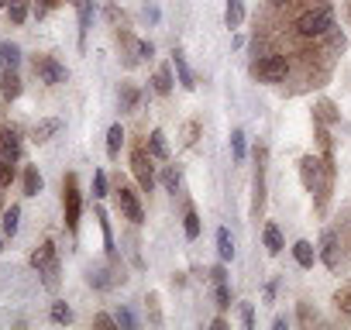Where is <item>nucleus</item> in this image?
<instances>
[{
	"instance_id": "nucleus-1",
	"label": "nucleus",
	"mask_w": 351,
	"mask_h": 330,
	"mask_svg": "<svg viewBox=\"0 0 351 330\" xmlns=\"http://www.w3.org/2000/svg\"><path fill=\"white\" fill-rule=\"evenodd\" d=\"M32 265H35V272L42 275V285L45 289H59V258H56V244L52 241H45L35 255H32Z\"/></svg>"
},
{
	"instance_id": "nucleus-2",
	"label": "nucleus",
	"mask_w": 351,
	"mask_h": 330,
	"mask_svg": "<svg viewBox=\"0 0 351 330\" xmlns=\"http://www.w3.org/2000/svg\"><path fill=\"white\" fill-rule=\"evenodd\" d=\"M334 28V14L330 8H313V11H303L300 21H296V31L306 35V38H317V35H327Z\"/></svg>"
},
{
	"instance_id": "nucleus-3",
	"label": "nucleus",
	"mask_w": 351,
	"mask_h": 330,
	"mask_svg": "<svg viewBox=\"0 0 351 330\" xmlns=\"http://www.w3.org/2000/svg\"><path fill=\"white\" fill-rule=\"evenodd\" d=\"M252 76L262 83H282L289 76V62H286V55H265V59L252 62Z\"/></svg>"
},
{
	"instance_id": "nucleus-4",
	"label": "nucleus",
	"mask_w": 351,
	"mask_h": 330,
	"mask_svg": "<svg viewBox=\"0 0 351 330\" xmlns=\"http://www.w3.org/2000/svg\"><path fill=\"white\" fill-rule=\"evenodd\" d=\"M131 173H134V179H138V186L145 193L155 190V165H152V158H148L145 148H134L131 151Z\"/></svg>"
},
{
	"instance_id": "nucleus-5",
	"label": "nucleus",
	"mask_w": 351,
	"mask_h": 330,
	"mask_svg": "<svg viewBox=\"0 0 351 330\" xmlns=\"http://www.w3.org/2000/svg\"><path fill=\"white\" fill-rule=\"evenodd\" d=\"M35 76L42 79V83H49V86H59V83H66V66H59L52 55H38L35 59Z\"/></svg>"
},
{
	"instance_id": "nucleus-6",
	"label": "nucleus",
	"mask_w": 351,
	"mask_h": 330,
	"mask_svg": "<svg viewBox=\"0 0 351 330\" xmlns=\"http://www.w3.org/2000/svg\"><path fill=\"white\" fill-rule=\"evenodd\" d=\"M62 200H66V227L69 231H76L80 227V190H76V176L69 173L66 176V186H62Z\"/></svg>"
},
{
	"instance_id": "nucleus-7",
	"label": "nucleus",
	"mask_w": 351,
	"mask_h": 330,
	"mask_svg": "<svg viewBox=\"0 0 351 330\" xmlns=\"http://www.w3.org/2000/svg\"><path fill=\"white\" fill-rule=\"evenodd\" d=\"M300 173H303L306 190H317V196L324 200V193H327V179H320V162H317L313 155H306V158L300 162Z\"/></svg>"
},
{
	"instance_id": "nucleus-8",
	"label": "nucleus",
	"mask_w": 351,
	"mask_h": 330,
	"mask_svg": "<svg viewBox=\"0 0 351 330\" xmlns=\"http://www.w3.org/2000/svg\"><path fill=\"white\" fill-rule=\"evenodd\" d=\"M117 207H121V214H124L131 224H141V220H145V210H141L138 196H134L128 186H121V190H117Z\"/></svg>"
},
{
	"instance_id": "nucleus-9",
	"label": "nucleus",
	"mask_w": 351,
	"mask_h": 330,
	"mask_svg": "<svg viewBox=\"0 0 351 330\" xmlns=\"http://www.w3.org/2000/svg\"><path fill=\"white\" fill-rule=\"evenodd\" d=\"M320 262L330 272H337V265H341V258H337V234L334 231H324V238H320Z\"/></svg>"
},
{
	"instance_id": "nucleus-10",
	"label": "nucleus",
	"mask_w": 351,
	"mask_h": 330,
	"mask_svg": "<svg viewBox=\"0 0 351 330\" xmlns=\"http://www.w3.org/2000/svg\"><path fill=\"white\" fill-rule=\"evenodd\" d=\"M0 158H8V162H18L21 158V138H18V131L0 127Z\"/></svg>"
},
{
	"instance_id": "nucleus-11",
	"label": "nucleus",
	"mask_w": 351,
	"mask_h": 330,
	"mask_svg": "<svg viewBox=\"0 0 351 330\" xmlns=\"http://www.w3.org/2000/svg\"><path fill=\"white\" fill-rule=\"evenodd\" d=\"M0 93H4L8 100H18L21 97V76H18V69H4V76H0Z\"/></svg>"
},
{
	"instance_id": "nucleus-12",
	"label": "nucleus",
	"mask_w": 351,
	"mask_h": 330,
	"mask_svg": "<svg viewBox=\"0 0 351 330\" xmlns=\"http://www.w3.org/2000/svg\"><path fill=\"white\" fill-rule=\"evenodd\" d=\"M172 62H176V73H180V83H183L186 90H193V86H197V76H193V69L186 66L183 49H176V52H172Z\"/></svg>"
},
{
	"instance_id": "nucleus-13",
	"label": "nucleus",
	"mask_w": 351,
	"mask_h": 330,
	"mask_svg": "<svg viewBox=\"0 0 351 330\" xmlns=\"http://www.w3.org/2000/svg\"><path fill=\"white\" fill-rule=\"evenodd\" d=\"M59 131H62V120H59V117L38 120V124H35V141H38V144H45V141H52Z\"/></svg>"
},
{
	"instance_id": "nucleus-14",
	"label": "nucleus",
	"mask_w": 351,
	"mask_h": 330,
	"mask_svg": "<svg viewBox=\"0 0 351 330\" xmlns=\"http://www.w3.org/2000/svg\"><path fill=\"white\" fill-rule=\"evenodd\" d=\"M21 66V49L14 42H0V69H18Z\"/></svg>"
},
{
	"instance_id": "nucleus-15",
	"label": "nucleus",
	"mask_w": 351,
	"mask_h": 330,
	"mask_svg": "<svg viewBox=\"0 0 351 330\" xmlns=\"http://www.w3.org/2000/svg\"><path fill=\"white\" fill-rule=\"evenodd\" d=\"M293 258H296L300 268H313V258H317V255H313V244H310V241H296V244H293Z\"/></svg>"
},
{
	"instance_id": "nucleus-16",
	"label": "nucleus",
	"mask_w": 351,
	"mask_h": 330,
	"mask_svg": "<svg viewBox=\"0 0 351 330\" xmlns=\"http://www.w3.org/2000/svg\"><path fill=\"white\" fill-rule=\"evenodd\" d=\"M42 186H45L42 173L35 169V165H28V169H25V196H38V193H42Z\"/></svg>"
},
{
	"instance_id": "nucleus-17",
	"label": "nucleus",
	"mask_w": 351,
	"mask_h": 330,
	"mask_svg": "<svg viewBox=\"0 0 351 330\" xmlns=\"http://www.w3.org/2000/svg\"><path fill=\"white\" fill-rule=\"evenodd\" d=\"M148 151H152V158H162V162L169 158V144H165V134L158 127L148 134Z\"/></svg>"
},
{
	"instance_id": "nucleus-18",
	"label": "nucleus",
	"mask_w": 351,
	"mask_h": 330,
	"mask_svg": "<svg viewBox=\"0 0 351 330\" xmlns=\"http://www.w3.org/2000/svg\"><path fill=\"white\" fill-rule=\"evenodd\" d=\"M224 21H228V28H241V21H245V0H228Z\"/></svg>"
},
{
	"instance_id": "nucleus-19",
	"label": "nucleus",
	"mask_w": 351,
	"mask_h": 330,
	"mask_svg": "<svg viewBox=\"0 0 351 330\" xmlns=\"http://www.w3.org/2000/svg\"><path fill=\"white\" fill-rule=\"evenodd\" d=\"M152 86H155V93H172V69L169 66H158L155 69V79H152Z\"/></svg>"
},
{
	"instance_id": "nucleus-20",
	"label": "nucleus",
	"mask_w": 351,
	"mask_h": 330,
	"mask_svg": "<svg viewBox=\"0 0 351 330\" xmlns=\"http://www.w3.org/2000/svg\"><path fill=\"white\" fill-rule=\"evenodd\" d=\"M262 238H265V248H269V255H279V251H282V234H279V227H276V224H265Z\"/></svg>"
},
{
	"instance_id": "nucleus-21",
	"label": "nucleus",
	"mask_w": 351,
	"mask_h": 330,
	"mask_svg": "<svg viewBox=\"0 0 351 330\" xmlns=\"http://www.w3.org/2000/svg\"><path fill=\"white\" fill-rule=\"evenodd\" d=\"M121 144H124V127H121V124H114V127L107 131V155H110V158H117Z\"/></svg>"
},
{
	"instance_id": "nucleus-22",
	"label": "nucleus",
	"mask_w": 351,
	"mask_h": 330,
	"mask_svg": "<svg viewBox=\"0 0 351 330\" xmlns=\"http://www.w3.org/2000/svg\"><path fill=\"white\" fill-rule=\"evenodd\" d=\"M217 255H221L224 262H231V258H234V241H231L228 227H221V231H217Z\"/></svg>"
},
{
	"instance_id": "nucleus-23",
	"label": "nucleus",
	"mask_w": 351,
	"mask_h": 330,
	"mask_svg": "<svg viewBox=\"0 0 351 330\" xmlns=\"http://www.w3.org/2000/svg\"><path fill=\"white\" fill-rule=\"evenodd\" d=\"M18 220H21V207H8V214H4V234L8 238L18 234Z\"/></svg>"
},
{
	"instance_id": "nucleus-24",
	"label": "nucleus",
	"mask_w": 351,
	"mask_h": 330,
	"mask_svg": "<svg viewBox=\"0 0 351 330\" xmlns=\"http://www.w3.org/2000/svg\"><path fill=\"white\" fill-rule=\"evenodd\" d=\"M162 186H165L169 193H176V190H180V186H183V179H180V173H176V169H172V165H165V169H162Z\"/></svg>"
},
{
	"instance_id": "nucleus-25",
	"label": "nucleus",
	"mask_w": 351,
	"mask_h": 330,
	"mask_svg": "<svg viewBox=\"0 0 351 330\" xmlns=\"http://www.w3.org/2000/svg\"><path fill=\"white\" fill-rule=\"evenodd\" d=\"M8 11H11V21H14V25H25V18H28V0H11Z\"/></svg>"
},
{
	"instance_id": "nucleus-26",
	"label": "nucleus",
	"mask_w": 351,
	"mask_h": 330,
	"mask_svg": "<svg viewBox=\"0 0 351 330\" xmlns=\"http://www.w3.org/2000/svg\"><path fill=\"white\" fill-rule=\"evenodd\" d=\"M134 103H138V90L131 83H124L121 86V110H134Z\"/></svg>"
},
{
	"instance_id": "nucleus-27",
	"label": "nucleus",
	"mask_w": 351,
	"mask_h": 330,
	"mask_svg": "<svg viewBox=\"0 0 351 330\" xmlns=\"http://www.w3.org/2000/svg\"><path fill=\"white\" fill-rule=\"evenodd\" d=\"M11 183H14V162L0 158V190H4V186H11Z\"/></svg>"
},
{
	"instance_id": "nucleus-28",
	"label": "nucleus",
	"mask_w": 351,
	"mask_h": 330,
	"mask_svg": "<svg viewBox=\"0 0 351 330\" xmlns=\"http://www.w3.org/2000/svg\"><path fill=\"white\" fill-rule=\"evenodd\" d=\"M317 117H320L324 124H334V120H337V114H334V103H330V100H320V103H317Z\"/></svg>"
},
{
	"instance_id": "nucleus-29",
	"label": "nucleus",
	"mask_w": 351,
	"mask_h": 330,
	"mask_svg": "<svg viewBox=\"0 0 351 330\" xmlns=\"http://www.w3.org/2000/svg\"><path fill=\"white\" fill-rule=\"evenodd\" d=\"M183 227H186V238H190V241H193V238H200V217H197L193 210L183 217Z\"/></svg>"
},
{
	"instance_id": "nucleus-30",
	"label": "nucleus",
	"mask_w": 351,
	"mask_h": 330,
	"mask_svg": "<svg viewBox=\"0 0 351 330\" xmlns=\"http://www.w3.org/2000/svg\"><path fill=\"white\" fill-rule=\"evenodd\" d=\"M52 320L56 323H73V309L66 303H52Z\"/></svg>"
},
{
	"instance_id": "nucleus-31",
	"label": "nucleus",
	"mask_w": 351,
	"mask_h": 330,
	"mask_svg": "<svg viewBox=\"0 0 351 330\" xmlns=\"http://www.w3.org/2000/svg\"><path fill=\"white\" fill-rule=\"evenodd\" d=\"M334 303H337V309H341V313H348V316H351V285H344V289H337V296H334Z\"/></svg>"
},
{
	"instance_id": "nucleus-32",
	"label": "nucleus",
	"mask_w": 351,
	"mask_h": 330,
	"mask_svg": "<svg viewBox=\"0 0 351 330\" xmlns=\"http://www.w3.org/2000/svg\"><path fill=\"white\" fill-rule=\"evenodd\" d=\"M231 148H234V158L245 162V131H231Z\"/></svg>"
},
{
	"instance_id": "nucleus-33",
	"label": "nucleus",
	"mask_w": 351,
	"mask_h": 330,
	"mask_svg": "<svg viewBox=\"0 0 351 330\" xmlns=\"http://www.w3.org/2000/svg\"><path fill=\"white\" fill-rule=\"evenodd\" d=\"M97 220H100V227H104V244H107V251L114 255V238H110V224H107V214H104V210H97Z\"/></svg>"
},
{
	"instance_id": "nucleus-34",
	"label": "nucleus",
	"mask_w": 351,
	"mask_h": 330,
	"mask_svg": "<svg viewBox=\"0 0 351 330\" xmlns=\"http://www.w3.org/2000/svg\"><path fill=\"white\" fill-rule=\"evenodd\" d=\"M231 306V289H228V279L217 282V309H228Z\"/></svg>"
},
{
	"instance_id": "nucleus-35",
	"label": "nucleus",
	"mask_w": 351,
	"mask_h": 330,
	"mask_svg": "<svg viewBox=\"0 0 351 330\" xmlns=\"http://www.w3.org/2000/svg\"><path fill=\"white\" fill-rule=\"evenodd\" d=\"M90 282H93L97 289H107L114 279H107V268H93V272H90Z\"/></svg>"
},
{
	"instance_id": "nucleus-36",
	"label": "nucleus",
	"mask_w": 351,
	"mask_h": 330,
	"mask_svg": "<svg viewBox=\"0 0 351 330\" xmlns=\"http://www.w3.org/2000/svg\"><path fill=\"white\" fill-rule=\"evenodd\" d=\"M93 196H97V200H100V196H107V176H104V173H97V176H93Z\"/></svg>"
},
{
	"instance_id": "nucleus-37",
	"label": "nucleus",
	"mask_w": 351,
	"mask_h": 330,
	"mask_svg": "<svg viewBox=\"0 0 351 330\" xmlns=\"http://www.w3.org/2000/svg\"><path fill=\"white\" fill-rule=\"evenodd\" d=\"M241 320H245V327H248V330L255 327V313H252V306H248V303L241 306Z\"/></svg>"
},
{
	"instance_id": "nucleus-38",
	"label": "nucleus",
	"mask_w": 351,
	"mask_h": 330,
	"mask_svg": "<svg viewBox=\"0 0 351 330\" xmlns=\"http://www.w3.org/2000/svg\"><path fill=\"white\" fill-rule=\"evenodd\" d=\"M117 327H134V316H131L128 309H121V313H117Z\"/></svg>"
},
{
	"instance_id": "nucleus-39",
	"label": "nucleus",
	"mask_w": 351,
	"mask_h": 330,
	"mask_svg": "<svg viewBox=\"0 0 351 330\" xmlns=\"http://www.w3.org/2000/svg\"><path fill=\"white\" fill-rule=\"evenodd\" d=\"M93 323H97V327H107V330H110V327H117V320H110L107 313H100V316H97Z\"/></svg>"
},
{
	"instance_id": "nucleus-40",
	"label": "nucleus",
	"mask_w": 351,
	"mask_h": 330,
	"mask_svg": "<svg viewBox=\"0 0 351 330\" xmlns=\"http://www.w3.org/2000/svg\"><path fill=\"white\" fill-rule=\"evenodd\" d=\"M152 52H155V45L152 42H141V59H152Z\"/></svg>"
},
{
	"instance_id": "nucleus-41",
	"label": "nucleus",
	"mask_w": 351,
	"mask_h": 330,
	"mask_svg": "<svg viewBox=\"0 0 351 330\" xmlns=\"http://www.w3.org/2000/svg\"><path fill=\"white\" fill-rule=\"evenodd\" d=\"M197 141V124H186V144Z\"/></svg>"
},
{
	"instance_id": "nucleus-42",
	"label": "nucleus",
	"mask_w": 351,
	"mask_h": 330,
	"mask_svg": "<svg viewBox=\"0 0 351 330\" xmlns=\"http://www.w3.org/2000/svg\"><path fill=\"white\" fill-rule=\"evenodd\" d=\"M210 275H214V282H224V279H228V272H224V268H221V265H217V268H214V272H210Z\"/></svg>"
},
{
	"instance_id": "nucleus-43",
	"label": "nucleus",
	"mask_w": 351,
	"mask_h": 330,
	"mask_svg": "<svg viewBox=\"0 0 351 330\" xmlns=\"http://www.w3.org/2000/svg\"><path fill=\"white\" fill-rule=\"evenodd\" d=\"M56 4H59V0H42V4H38V14H45V11L56 8Z\"/></svg>"
},
{
	"instance_id": "nucleus-44",
	"label": "nucleus",
	"mask_w": 351,
	"mask_h": 330,
	"mask_svg": "<svg viewBox=\"0 0 351 330\" xmlns=\"http://www.w3.org/2000/svg\"><path fill=\"white\" fill-rule=\"evenodd\" d=\"M269 4H276V8H282V4H289V0H269Z\"/></svg>"
},
{
	"instance_id": "nucleus-45",
	"label": "nucleus",
	"mask_w": 351,
	"mask_h": 330,
	"mask_svg": "<svg viewBox=\"0 0 351 330\" xmlns=\"http://www.w3.org/2000/svg\"><path fill=\"white\" fill-rule=\"evenodd\" d=\"M8 4H11V0H0V8H8Z\"/></svg>"
},
{
	"instance_id": "nucleus-46",
	"label": "nucleus",
	"mask_w": 351,
	"mask_h": 330,
	"mask_svg": "<svg viewBox=\"0 0 351 330\" xmlns=\"http://www.w3.org/2000/svg\"><path fill=\"white\" fill-rule=\"evenodd\" d=\"M0 251H4V241H0Z\"/></svg>"
}]
</instances>
